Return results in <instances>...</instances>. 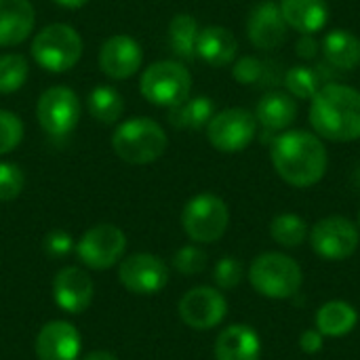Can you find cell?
<instances>
[{"mask_svg": "<svg viewBox=\"0 0 360 360\" xmlns=\"http://www.w3.org/2000/svg\"><path fill=\"white\" fill-rule=\"evenodd\" d=\"M272 165L283 181L295 188L319 184L329 165L325 143L308 131H287L272 143Z\"/></svg>", "mask_w": 360, "mask_h": 360, "instance_id": "cell-1", "label": "cell"}, {"mask_svg": "<svg viewBox=\"0 0 360 360\" xmlns=\"http://www.w3.org/2000/svg\"><path fill=\"white\" fill-rule=\"evenodd\" d=\"M310 124L316 135L348 143L360 139V91L346 84H325L312 97Z\"/></svg>", "mask_w": 360, "mask_h": 360, "instance_id": "cell-2", "label": "cell"}, {"mask_svg": "<svg viewBox=\"0 0 360 360\" xmlns=\"http://www.w3.org/2000/svg\"><path fill=\"white\" fill-rule=\"evenodd\" d=\"M169 146L165 129L146 116L124 120L112 135V148L129 165H150L158 160Z\"/></svg>", "mask_w": 360, "mask_h": 360, "instance_id": "cell-3", "label": "cell"}, {"mask_svg": "<svg viewBox=\"0 0 360 360\" xmlns=\"http://www.w3.org/2000/svg\"><path fill=\"white\" fill-rule=\"evenodd\" d=\"M253 289L270 300H289L302 287V268L295 259L283 253H264L249 268Z\"/></svg>", "mask_w": 360, "mask_h": 360, "instance_id": "cell-4", "label": "cell"}, {"mask_svg": "<svg viewBox=\"0 0 360 360\" xmlns=\"http://www.w3.org/2000/svg\"><path fill=\"white\" fill-rule=\"evenodd\" d=\"M34 61L46 72H68L82 57V38L68 23L46 25L32 42Z\"/></svg>", "mask_w": 360, "mask_h": 360, "instance_id": "cell-5", "label": "cell"}, {"mask_svg": "<svg viewBox=\"0 0 360 360\" xmlns=\"http://www.w3.org/2000/svg\"><path fill=\"white\" fill-rule=\"evenodd\" d=\"M139 89L146 101L171 110L190 97L192 76L179 61H156L141 74Z\"/></svg>", "mask_w": 360, "mask_h": 360, "instance_id": "cell-6", "label": "cell"}, {"mask_svg": "<svg viewBox=\"0 0 360 360\" xmlns=\"http://www.w3.org/2000/svg\"><path fill=\"white\" fill-rule=\"evenodd\" d=\"M230 224L228 205L215 194H198L188 200L181 213V226L186 234L200 245L219 240Z\"/></svg>", "mask_w": 360, "mask_h": 360, "instance_id": "cell-7", "label": "cell"}, {"mask_svg": "<svg viewBox=\"0 0 360 360\" xmlns=\"http://www.w3.org/2000/svg\"><path fill=\"white\" fill-rule=\"evenodd\" d=\"M82 114V103L78 95L68 86L46 89L36 105V118L42 131L51 137L70 135Z\"/></svg>", "mask_w": 360, "mask_h": 360, "instance_id": "cell-8", "label": "cell"}, {"mask_svg": "<svg viewBox=\"0 0 360 360\" xmlns=\"http://www.w3.org/2000/svg\"><path fill=\"white\" fill-rule=\"evenodd\" d=\"M257 133V118L245 108H228L215 114L207 124L211 146L224 154H236L251 146Z\"/></svg>", "mask_w": 360, "mask_h": 360, "instance_id": "cell-9", "label": "cell"}, {"mask_svg": "<svg viewBox=\"0 0 360 360\" xmlns=\"http://www.w3.org/2000/svg\"><path fill=\"white\" fill-rule=\"evenodd\" d=\"M127 249V236L112 224H97L76 243L78 259L93 270H108L120 262Z\"/></svg>", "mask_w": 360, "mask_h": 360, "instance_id": "cell-10", "label": "cell"}, {"mask_svg": "<svg viewBox=\"0 0 360 360\" xmlns=\"http://www.w3.org/2000/svg\"><path fill=\"white\" fill-rule=\"evenodd\" d=\"M359 228L350 219L340 215L316 221L310 234L312 249L329 262H340L350 257L359 249Z\"/></svg>", "mask_w": 360, "mask_h": 360, "instance_id": "cell-11", "label": "cell"}, {"mask_svg": "<svg viewBox=\"0 0 360 360\" xmlns=\"http://www.w3.org/2000/svg\"><path fill=\"white\" fill-rule=\"evenodd\" d=\"M118 278L122 287L135 295H154L169 283L167 264L152 253H135L120 262Z\"/></svg>", "mask_w": 360, "mask_h": 360, "instance_id": "cell-12", "label": "cell"}, {"mask_svg": "<svg viewBox=\"0 0 360 360\" xmlns=\"http://www.w3.org/2000/svg\"><path fill=\"white\" fill-rule=\"evenodd\" d=\"M226 314H228V302L213 287L190 289L179 300L181 321L196 331H207L217 327L226 319Z\"/></svg>", "mask_w": 360, "mask_h": 360, "instance_id": "cell-13", "label": "cell"}, {"mask_svg": "<svg viewBox=\"0 0 360 360\" xmlns=\"http://www.w3.org/2000/svg\"><path fill=\"white\" fill-rule=\"evenodd\" d=\"M287 30L289 25L274 0H262L251 8L247 19V36L253 46L262 51L278 49L287 40Z\"/></svg>", "mask_w": 360, "mask_h": 360, "instance_id": "cell-14", "label": "cell"}, {"mask_svg": "<svg viewBox=\"0 0 360 360\" xmlns=\"http://www.w3.org/2000/svg\"><path fill=\"white\" fill-rule=\"evenodd\" d=\"M143 61V51L139 42L127 34L110 36L99 51V68L112 80L131 78Z\"/></svg>", "mask_w": 360, "mask_h": 360, "instance_id": "cell-15", "label": "cell"}, {"mask_svg": "<svg viewBox=\"0 0 360 360\" xmlns=\"http://www.w3.org/2000/svg\"><path fill=\"white\" fill-rule=\"evenodd\" d=\"M80 333L68 321H51L36 335L38 360H78L80 359Z\"/></svg>", "mask_w": 360, "mask_h": 360, "instance_id": "cell-16", "label": "cell"}, {"mask_svg": "<svg viewBox=\"0 0 360 360\" xmlns=\"http://www.w3.org/2000/svg\"><path fill=\"white\" fill-rule=\"evenodd\" d=\"M93 293H95V287H93L91 276L76 266H68L59 270L53 281L55 304L70 314L84 312L93 302Z\"/></svg>", "mask_w": 360, "mask_h": 360, "instance_id": "cell-17", "label": "cell"}, {"mask_svg": "<svg viewBox=\"0 0 360 360\" xmlns=\"http://www.w3.org/2000/svg\"><path fill=\"white\" fill-rule=\"evenodd\" d=\"M262 340L249 325H230L215 342V360H259Z\"/></svg>", "mask_w": 360, "mask_h": 360, "instance_id": "cell-18", "label": "cell"}, {"mask_svg": "<svg viewBox=\"0 0 360 360\" xmlns=\"http://www.w3.org/2000/svg\"><path fill=\"white\" fill-rule=\"evenodd\" d=\"M36 23L34 6L27 0H0V46L23 42Z\"/></svg>", "mask_w": 360, "mask_h": 360, "instance_id": "cell-19", "label": "cell"}, {"mask_svg": "<svg viewBox=\"0 0 360 360\" xmlns=\"http://www.w3.org/2000/svg\"><path fill=\"white\" fill-rule=\"evenodd\" d=\"M278 6L287 25L300 34H316L329 21L327 0H281Z\"/></svg>", "mask_w": 360, "mask_h": 360, "instance_id": "cell-20", "label": "cell"}, {"mask_svg": "<svg viewBox=\"0 0 360 360\" xmlns=\"http://www.w3.org/2000/svg\"><path fill=\"white\" fill-rule=\"evenodd\" d=\"M238 51V42L234 34L228 27L221 25H209L198 32L196 40V55L205 59L209 65L221 68L234 61Z\"/></svg>", "mask_w": 360, "mask_h": 360, "instance_id": "cell-21", "label": "cell"}, {"mask_svg": "<svg viewBox=\"0 0 360 360\" xmlns=\"http://www.w3.org/2000/svg\"><path fill=\"white\" fill-rule=\"evenodd\" d=\"M255 118L266 131H283L297 118V103L293 95L281 91L266 93L257 103Z\"/></svg>", "mask_w": 360, "mask_h": 360, "instance_id": "cell-22", "label": "cell"}, {"mask_svg": "<svg viewBox=\"0 0 360 360\" xmlns=\"http://www.w3.org/2000/svg\"><path fill=\"white\" fill-rule=\"evenodd\" d=\"M321 51L329 65L338 70H356L360 65V38L348 30H333L323 38Z\"/></svg>", "mask_w": 360, "mask_h": 360, "instance_id": "cell-23", "label": "cell"}, {"mask_svg": "<svg viewBox=\"0 0 360 360\" xmlns=\"http://www.w3.org/2000/svg\"><path fill=\"white\" fill-rule=\"evenodd\" d=\"M359 323L356 310L346 302H327L316 312V329L329 338L348 335Z\"/></svg>", "mask_w": 360, "mask_h": 360, "instance_id": "cell-24", "label": "cell"}, {"mask_svg": "<svg viewBox=\"0 0 360 360\" xmlns=\"http://www.w3.org/2000/svg\"><path fill=\"white\" fill-rule=\"evenodd\" d=\"M215 116V105L209 97L186 99L184 103L171 108L169 122L177 129H202Z\"/></svg>", "mask_w": 360, "mask_h": 360, "instance_id": "cell-25", "label": "cell"}, {"mask_svg": "<svg viewBox=\"0 0 360 360\" xmlns=\"http://www.w3.org/2000/svg\"><path fill=\"white\" fill-rule=\"evenodd\" d=\"M198 23L192 15L179 13L169 23V44L173 53L181 59L196 57V40H198Z\"/></svg>", "mask_w": 360, "mask_h": 360, "instance_id": "cell-26", "label": "cell"}, {"mask_svg": "<svg viewBox=\"0 0 360 360\" xmlns=\"http://www.w3.org/2000/svg\"><path fill=\"white\" fill-rule=\"evenodd\" d=\"M86 108L97 122L114 124L122 116L124 103L120 93L114 91L112 86H95L86 97Z\"/></svg>", "mask_w": 360, "mask_h": 360, "instance_id": "cell-27", "label": "cell"}, {"mask_svg": "<svg viewBox=\"0 0 360 360\" xmlns=\"http://www.w3.org/2000/svg\"><path fill=\"white\" fill-rule=\"evenodd\" d=\"M270 234L272 238L287 247V249H295L300 247L306 238H308V226L306 221L295 215V213H283V215H276L270 224Z\"/></svg>", "mask_w": 360, "mask_h": 360, "instance_id": "cell-28", "label": "cell"}, {"mask_svg": "<svg viewBox=\"0 0 360 360\" xmlns=\"http://www.w3.org/2000/svg\"><path fill=\"white\" fill-rule=\"evenodd\" d=\"M30 74L27 59L19 53L0 55V93L8 95L19 91Z\"/></svg>", "mask_w": 360, "mask_h": 360, "instance_id": "cell-29", "label": "cell"}, {"mask_svg": "<svg viewBox=\"0 0 360 360\" xmlns=\"http://www.w3.org/2000/svg\"><path fill=\"white\" fill-rule=\"evenodd\" d=\"M287 91L297 99H312L321 89V76L308 65H295L285 74Z\"/></svg>", "mask_w": 360, "mask_h": 360, "instance_id": "cell-30", "label": "cell"}, {"mask_svg": "<svg viewBox=\"0 0 360 360\" xmlns=\"http://www.w3.org/2000/svg\"><path fill=\"white\" fill-rule=\"evenodd\" d=\"M23 139V122L17 114L0 110V156L13 152Z\"/></svg>", "mask_w": 360, "mask_h": 360, "instance_id": "cell-31", "label": "cell"}, {"mask_svg": "<svg viewBox=\"0 0 360 360\" xmlns=\"http://www.w3.org/2000/svg\"><path fill=\"white\" fill-rule=\"evenodd\" d=\"M25 186V175L15 162H0V200H15Z\"/></svg>", "mask_w": 360, "mask_h": 360, "instance_id": "cell-32", "label": "cell"}, {"mask_svg": "<svg viewBox=\"0 0 360 360\" xmlns=\"http://www.w3.org/2000/svg\"><path fill=\"white\" fill-rule=\"evenodd\" d=\"M173 266H175V270L181 272V274H188V276L198 274V272H202L205 266H207V253H205L200 247H194V245L181 247V249L175 253V257H173Z\"/></svg>", "mask_w": 360, "mask_h": 360, "instance_id": "cell-33", "label": "cell"}, {"mask_svg": "<svg viewBox=\"0 0 360 360\" xmlns=\"http://www.w3.org/2000/svg\"><path fill=\"white\" fill-rule=\"evenodd\" d=\"M266 63L257 57H240L236 65L232 68V76L240 84H259L266 80Z\"/></svg>", "mask_w": 360, "mask_h": 360, "instance_id": "cell-34", "label": "cell"}, {"mask_svg": "<svg viewBox=\"0 0 360 360\" xmlns=\"http://www.w3.org/2000/svg\"><path fill=\"white\" fill-rule=\"evenodd\" d=\"M215 283L221 289H234L236 285H240L243 281V266L236 257H224L217 262L215 270H213Z\"/></svg>", "mask_w": 360, "mask_h": 360, "instance_id": "cell-35", "label": "cell"}, {"mask_svg": "<svg viewBox=\"0 0 360 360\" xmlns=\"http://www.w3.org/2000/svg\"><path fill=\"white\" fill-rule=\"evenodd\" d=\"M72 249H76V245H74L72 236L63 230H55V232L46 234V238H44V251L51 257H65Z\"/></svg>", "mask_w": 360, "mask_h": 360, "instance_id": "cell-36", "label": "cell"}, {"mask_svg": "<svg viewBox=\"0 0 360 360\" xmlns=\"http://www.w3.org/2000/svg\"><path fill=\"white\" fill-rule=\"evenodd\" d=\"M323 342H325V335H323L319 329H308V331H304L302 338H300V346H302V350H304L306 354H316V352H321Z\"/></svg>", "mask_w": 360, "mask_h": 360, "instance_id": "cell-37", "label": "cell"}, {"mask_svg": "<svg viewBox=\"0 0 360 360\" xmlns=\"http://www.w3.org/2000/svg\"><path fill=\"white\" fill-rule=\"evenodd\" d=\"M297 53L306 59L316 57L319 53V42L314 38V34H302V38L297 40Z\"/></svg>", "mask_w": 360, "mask_h": 360, "instance_id": "cell-38", "label": "cell"}, {"mask_svg": "<svg viewBox=\"0 0 360 360\" xmlns=\"http://www.w3.org/2000/svg\"><path fill=\"white\" fill-rule=\"evenodd\" d=\"M78 360H118L112 352H105V350H95V352H89L84 354L82 359Z\"/></svg>", "mask_w": 360, "mask_h": 360, "instance_id": "cell-39", "label": "cell"}, {"mask_svg": "<svg viewBox=\"0 0 360 360\" xmlns=\"http://www.w3.org/2000/svg\"><path fill=\"white\" fill-rule=\"evenodd\" d=\"M53 2H57V4L63 6V8H80V6H84L89 0H53Z\"/></svg>", "mask_w": 360, "mask_h": 360, "instance_id": "cell-40", "label": "cell"}, {"mask_svg": "<svg viewBox=\"0 0 360 360\" xmlns=\"http://www.w3.org/2000/svg\"><path fill=\"white\" fill-rule=\"evenodd\" d=\"M354 181L359 184V188H360V165H359V169H356V175H354Z\"/></svg>", "mask_w": 360, "mask_h": 360, "instance_id": "cell-41", "label": "cell"}, {"mask_svg": "<svg viewBox=\"0 0 360 360\" xmlns=\"http://www.w3.org/2000/svg\"><path fill=\"white\" fill-rule=\"evenodd\" d=\"M359 226H360V213H359Z\"/></svg>", "mask_w": 360, "mask_h": 360, "instance_id": "cell-42", "label": "cell"}]
</instances>
